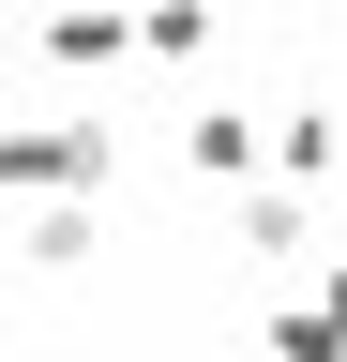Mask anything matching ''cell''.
<instances>
[{
  "label": "cell",
  "mask_w": 347,
  "mask_h": 362,
  "mask_svg": "<svg viewBox=\"0 0 347 362\" xmlns=\"http://www.w3.org/2000/svg\"><path fill=\"white\" fill-rule=\"evenodd\" d=\"M332 332H347V272H332Z\"/></svg>",
  "instance_id": "6da1fadb"
}]
</instances>
